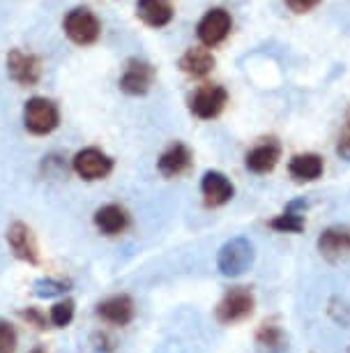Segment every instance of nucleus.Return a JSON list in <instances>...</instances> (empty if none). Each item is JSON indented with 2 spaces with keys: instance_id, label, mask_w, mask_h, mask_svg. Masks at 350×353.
Masks as SVG:
<instances>
[{
  "instance_id": "1",
  "label": "nucleus",
  "mask_w": 350,
  "mask_h": 353,
  "mask_svg": "<svg viewBox=\"0 0 350 353\" xmlns=\"http://www.w3.org/2000/svg\"><path fill=\"white\" fill-rule=\"evenodd\" d=\"M256 248L249 238H230L228 243L221 245L219 256H217V265H219L221 275L226 277H240L254 265Z\"/></svg>"
},
{
  "instance_id": "2",
  "label": "nucleus",
  "mask_w": 350,
  "mask_h": 353,
  "mask_svg": "<svg viewBox=\"0 0 350 353\" xmlns=\"http://www.w3.org/2000/svg\"><path fill=\"white\" fill-rule=\"evenodd\" d=\"M61 125V111L46 97H30L23 106V128L35 137L51 134Z\"/></svg>"
},
{
  "instance_id": "3",
  "label": "nucleus",
  "mask_w": 350,
  "mask_h": 353,
  "mask_svg": "<svg viewBox=\"0 0 350 353\" xmlns=\"http://www.w3.org/2000/svg\"><path fill=\"white\" fill-rule=\"evenodd\" d=\"M63 28L72 42L78 46L95 44L99 35H102V23H99V19L88 8H74L72 12H67Z\"/></svg>"
},
{
  "instance_id": "4",
  "label": "nucleus",
  "mask_w": 350,
  "mask_h": 353,
  "mask_svg": "<svg viewBox=\"0 0 350 353\" xmlns=\"http://www.w3.org/2000/svg\"><path fill=\"white\" fill-rule=\"evenodd\" d=\"M254 293L247 286H233V289L223 293V298L217 305V319H219V323L226 325L244 321L254 312Z\"/></svg>"
},
{
  "instance_id": "5",
  "label": "nucleus",
  "mask_w": 350,
  "mask_h": 353,
  "mask_svg": "<svg viewBox=\"0 0 350 353\" xmlns=\"http://www.w3.org/2000/svg\"><path fill=\"white\" fill-rule=\"evenodd\" d=\"M226 102H228V92L223 85L206 83L201 88H196L194 95L189 97V109L201 121H212V118H217L223 111Z\"/></svg>"
},
{
  "instance_id": "6",
  "label": "nucleus",
  "mask_w": 350,
  "mask_h": 353,
  "mask_svg": "<svg viewBox=\"0 0 350 353\" xmlns=\"http://www.w3.org/2000/svg\"><path fill=\"white\" fill-rule=\"evenodd\" d=\"M72 169L83 181H102L113 171V159L99 148H83L72 159Z\"/></svg>"
},
{
  "instance_id": "7",
  "label": "nucleus",
  "mask_w": 350,
  "mask_h": 353,
  "mask_svg": "<svg viewBox=\"0 0 350 353\" xmlns=\"http://www.w3.org/2000/svg\"><path fill=\"white\" fill-rule=\"evenodd\" d=\"M8 74L12 77V81L30 88V85H37V81L42 79V61L35 53L12 49L8 53Z\"/></svg>"
},
{
  "instance_id": "8",
  "label": "nucleus",
  "mask_w": 350,
  "mask_h": 353,
  "mask_svg": "<svg viewBox=\"0 0 350 353\" xmlns=\"http://www.w3.org/2000/svg\"><path fill=\"white\" fill-rule=\"evenodd\" d=\"M230 28H233V19H230L228 12L221 8H215V10L206 12V17L198 21L196 35L206 49H212V46L221 44L223 39L228 37Z\"/></svg>"
},
{
  "instance_id": "9",
  "label": "nucleus",
  "mask_w": 350,
  "mask_h": 353,
  "mask_svg": "<svg viewBox=\"0 0 350 353\" xmlns=\"http://www.w3.org/2000/svg\"><path fill=\"white\" fill-rule=\"evenodd\" d=\"M153 81H155V68L150 63L145 61H138V58H131L124 65V72L120 77V85L122 92H127V95H145L150 88H153Z\"/></svg>"
},
{
  "instance_id": "10",
  "label": "nucleus",
  "mask_w": 350,
  "mask_h": 353,
  "mask_svg": "<svg viewBox=\"0 0 350 353\" xmlns=\"http://www.w3.org/2000/svg\"><path fill=\"white\" fill-rule=\"evenodd\" d=\"M8 245H10V250L14 252V256L19 259V261H25L30 265L39 263V248H37V241H35V233H32V229L28 224H23V222L10 224Z\"/></svg>"
},
{
  "instance_id": "11",
  "label": "nucleus",
  "mask_w": 350,
  "mask_h": 353,
  "mask_svg": "<svg viewBox=\"0 0 350 353\" xmlns=\"http://www.w3.org/2000/svg\"><path fill=\"white\" fill-rule=\"evenodd\" d=\"M134 314H136L134 301H131L127 293L111 296L104 303L97 305V316L111 325H118V328H122V325L134 321Z\"/></svg>"
},
{
  "instance_id": "12",
  "label": "nucleus",
  "mask_w": 350,
  "mask_h": 353,
  "mask_svg": "<svg viewBox=\"0 0 350 353\" xmlns=\"http://www.w3.org/2000/svg\"><path fill=\"white\" fill-rule=\"evenodd\" d=\"M318 252L327 261H341L350 256V229L348 226H329L320 233Z\"/></svg>"
},
{
  "instance_id": "13",
  "label": "nucleus",
  "mask_w": 350,
  "mask_h": 353,
  "mask_svg": "<svg viewBox=\"0 0 350 353\" xmlns=\"http://www.w3.org/2000/svg\"><path fill=\"white\" fill-rule=\"evenodd\" d=\"M201 194L210 208H219L233 199L235 188L221 171H208L201 181Z\"/></svg>"
},
{
  "instance_id": "14",
  "label": "nucleus",
  "mask_w": 350,
  "mask_h": 353,
  "mask_svg": "<svg viewBox=\"0 0 350 353\" xmlns=\"http://www.w3.org/2000/svg\"><path fill=\"white\" fill-rule=\"evenodd\" d=\"M95 226L104 236H120L129 226V212L118 203H107L95 212Z\"/></svg>"
},
{
  "instance_id": "15",
  "label": "nucleus",
  "mask_w": 350,
  "mask_h": 353,
  "mask_svg": "<svg viewBox=\"0 0 350 353\" xmlns=\"http://www.w3.org/2000/svg\"><path fill=\"white\" fill-rule=\"evenodd\" d=\"M191 164V152L184 143H173L168 145L166 150L162 152L160 162H157V166H160V173L166 178H177L180 173H184L189 169Z\"/></svg>"
},
{
  "instance_id": "16",
  "label": "nucleus",
  "mask_w": 350,
  "mask_h": 353,
  "mask_svg": "<svg viewBox=\"0 0 350 353\" xmlns=\"http://www.w3.org/2000/svg\"><path fill=\"white\" fill-rule=\"evenodd\" d=\"M279 157H281L279 143L270 139V141L256 145L254 150H249L244 162H247V169L252 173H270L276 166V162H279Z\"/></svg>"
},
{
  "instance_id": "17",
  "label": "nucleus",
  "mask_w": 350,
  "mask_h": 353,
  "mask_svg": "<svg viewBox=\"0 0 350 353\" xmlns=\"http://www.w3.org/2000/svg\"><path fill=\"white\" fill-rule=\"evenodd\" d=\"M212 68H215V56L206 49V46H191V49L184 51V56L180 58V70L194 79L210 74Z\"/></svg>"
},
{
  "instance_id": "18",
  "label": "nucleus",
  "mask_w": 350,
  "mask_h": 353,
  "mask_svg": "<svg viewBox=\"0 0 350 353\" xmlns=\"http://www.w3.org/2000/svg\"><path fill=\"white\" fill-rule=\"evenodd\" d=\"M322 169H325V164H322V157L316 155V152L295 155L293 159H290V164H288L290 176H293L295 181H300V183L318 181V178L322 176Z\"/></svg>"
},
{
  "instance_id": "19",
  "label": "nucleus",
  "mask_w": 350,
  "mask_h": 353,
  "mask_svg": "<svg viewBox=\"0 0 350 353\" xmlns=\"http://www.w3.org/2000/svg\"><path fill=\"white\" fill-rule=\"evenodd\" d=\"M138 17L153 28H164L173 19V5L168 0H138Z\"/></svg>"
},
{
  "instance_id": "20",
  "label": "nucleus",
  "mask_w": 350,
  "mask_h": 353,
  "mask_svg": "<svg viewBox=\"0 0 350 353\" xmlns=\"http://www.w3.org/2000/svg\"><path fill=\"white\" fill-rule=\"evenodd\" d=\"M256 344L261 353H283L286 349V335H283L281 325L274 321H265L256 332Z\"/></svg>"
},
{
  "instance_id": "21",
  "label": "nucleus",
  "mask_w": 350,
  "mask_h": 353,
  "mask_svg": "<svg viewBox=\"0 0 350 353\" xmlns=\"http://www.w3.org/2000/svg\"><path fill=\"white\" fill-rule=\"evenodd\" d=\"M300 208H307V203L293 201L286 208V212L276 215L272 222H270V229H274L279 233H302V229H305V217H302Z\"/></svg>"
},
{
  "instance_id": "22",
  "label": "nucleus",
  "mask_w": 350,
  "mask_h": 353,
  "mask_svg": "<svg viewBox=\"0 0 350 353\" xmlns=\"http://www.w3.org/2000/svg\"><path fill=\"white\" fill-rule=\"evenodd\" d=\"M74 310L76 305L72 298H65V301H58L54 307H51V314H49V321L56 325V328H67L74 319Z\"/></svg>"
},
{
  "instance_id": "23",
  "label": "nucleus",
  "mask_w": 350,
  "mask_h": 353,
  "mask_svg": "<svg viewBox=\"0 0 350 353\" xmlns=\"http://www.w3.org/2000/svg\"><path fill=\"white\" fill-rule=\"evenodd\" d=\"M69 289V282L65 279H54V277H44V279H37L35 282V293L39 298H54V296H61Z\"/></svg>"
},
{
  "instance_id": "24",
  "label": "nucleus",
  "mask_w": 350,
  "mask_h": 353,
  "mask_svg": "<svg viewBox=\"0 0 350 353\" xmlns=\"http://www.w3.org/2000/svg\"><path fill=\"white\" fill-rule=\"evenodd\" d=\"M17 330L5 319H0V353H17Z\"/></svg>"
},
{
  "instance_id": "25",
  "label": "nucleus",
  "mask_w": 350,
  "mask_h": 353,
  "mask_svg": "<svg viewBox=\"0 0 350 353\" xmlns=\"http://www.w3.org/2000/svg\"><path fill=\"white\" fill-rule=\"evenodd\" d=\"M21 319L28 325H35L37 330H44L46 328V314L42 310H37V307H28V310H23L21 312Z\"/></svg>"
},
{
  "instance_id": "26",
  "label": "nucleus",
  "mask_w": 350,
  "mask_h": 353,
  "mask_svg": "<svg viewBox=\"0 0 350 353\" xmlns=\"http://www.w3.org/2000/svg\"><path fill=\"white\" fill-rule=\"evenodd\" d=\"M336 152H339L343 159H350V125H343L339 143H336Z\"/></svg>"
},
{
  "instance_id": "27",
  "label": "nucleus",
  "mask_w": 350,
  "mask_h": 353,
  "mask_svg": "<svg viewBox=\"0 0 350 353\" xmlns=\"http://www.w3.org/2000/svg\"><path fill=\"white\" fill-rule=\"evenodd\" d=\"M318 3L320 0H286V5L295 12V14H305V12L314 10Z\"/></svg>"
},
{
  "instance_id": "28",
  "label": "nucleus",
  "mask_w": 350,
  "mask_h": 353,
  "mask_svg": "<svg viewBox=\"0 0 350 353\" xmlns=\"http://www.w3.org/2000/svg\"><path fill=\"white\" fill-rule=\"evenodd\" d=\"M30 353H49V351H46L44 346H35V349H32Z\"/></svg>"
},
{
  "instance_id": "29",
  "label": "nucleus",
  "mask_w": 350,
  "mask_h": 353,
  "mask_svg": "<svg viewBox=\"0 0 350 353\" xmlns=\"http://www.w3.org/2000/svg\"><path fill=\"white\" fill-rule=\"evenodd\" d=\"M346 125H350V109H348V113H346Z\"/></svg>"
}]
</instances>
